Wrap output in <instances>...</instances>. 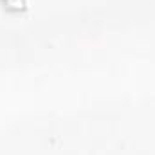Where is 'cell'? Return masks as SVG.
<instances>
[{
  "label": "cell",
  "mask_w": 155,
  "mask_h": 155,
  "mask_svg": "<svg viewBox=\"0 0 155 155\" xmlns=\"http://www.w3.org/2000/svg\"><path fill=\"white\" fill-rule=\"evenodd\" d=\"M4 4L7 7H11V9H16V11L27 7V0H4Z\"/></svg>",
  "instance_id": "1"
}]
</instances>
